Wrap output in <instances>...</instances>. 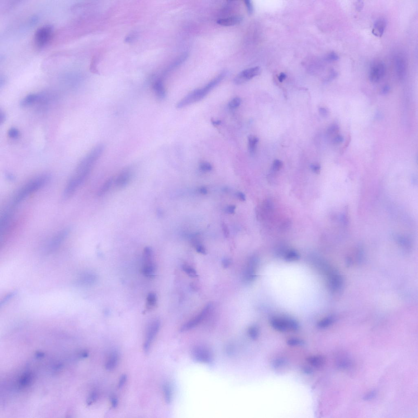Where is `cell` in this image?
Returning <instances> with one entry per match:
<instances>
[{"label":"cell","mask_w":418,"mask_h":418,"mask_svg":"<svg viewBox=\"0 0 418 418\" xmlns=\"http://www.w3.org/2000/svg\"><path fill=\"white\" fill-rule=\"evenodd\" d=\"M104 149L103 144H98L92 148L79 162L66 186L64 192L65 197H69L74 194L88 177Z\"/></svg>","instance_id":"1"},{"label":"cell","mask_w":418,"mask_h":418,"mask_svg":"<svg viewBox=\"0 0 418 418\" xmlns=\"http://www.w3.org/2000/svg\"><path fill=\"white\" fill-rule=\"evenodd\" d=\"M49 176L43 174L29 181L22 186L14 196L9 207L16 209L18 205L21 203L30 194L39 190L48 182Z\"/></svg>","instance_id":"2"},{"label":"cell","mask_w":418,"mask_h":418,"mask_svg":"<svg viewBox=\"0 0 418 418\" xmlns=\"http://www.w3.org/2000/svg\"><path fill=\"white\" fill-rule=\"evenodd\" d=\"M226 74L222 72L220 74L201 89L192 91L177 104L178 108H182L191 104L197 102L203 98L226 77Z\"/></svg>","instance_id":"3"},{"label":"cell","mask_w":418,"mask_h":418,"mask_svg":"<svg viewBox=\"0 0 418 418\" xmlns=\"http://www.w3.org/2000/svg\"><path fill=\"white\" fill-rule=\"evenodd\" d=\"M53 33V28L50 25H44L38 28L34 36V42L36 47L42 48L47 45L51 40Z\"/></svg>","instance_id":"4"},{"label":"cell","mask_w":418,"mask_h":418,"mask_svg":"<svg viewBox=\"0 0 418 418\" xmlns=\"http://www.w3.org/2000/svg\"><path fill=\"white\" fill-rule=\"evenodd\" d=\"M153 250L149 247H146L143 253L144 263L142 267L141 272L144 276L149 278L155 276L156 268L153 260Z\"/></svg>","instance_id":"5"},{"label":"cell","mask_w":418,"mask_h":418,"mask_svg":"<svg viewBox=\"0 0 418 418\" xmlns=\"http://www.w3.org/2000/svg\"><path fill=\"white\" fill-rule=\"evenodd\" d=\"M274 328L281 332L296 331L299 328V325L295 320L283 318H274L271 321Z\"/></svg>","instance_id":"6"},{"label":"cell","mask_w":418,"mask_h":418,"mask_svg":"<svg viewBox=\"0 0 418 418\" xmlns=\"http://www.w3.org/2000/svg\"><path fill=\"white\" fill-rule=\"evenodd\" d=\"M211 308L212 305L211 304H208L197 316L183 325L181 328L180 331L182 332L188 331L197 326L207 317L211 311Z\"/></svg>","instance_id":"7"},{"label":"cell","mask_w":418,"mask_h":418,"mask_svg":"<svg viewBox=\"0 0 418 418\" xmlns=\"http://www.w3.org/2000/svg\"><path fill=\"white\" fill-rule=\"evenodd\" d=\"M261 72L259 67H255L245 69L239 73L234 78V82L235 84H243L259 75Z\"/></svg>","instance_id":"8"},{"label":"cell","mask_w":418,"mask_h":418,"mask_svg":"<svg viewBox=\"0 0 418 418\" xmlns=\"http://www.w3.org/2000/svg\"><path fill=\"white\" fill-rule=\"evenodd\" d=\"M192 357L195 361L199 363H210L212 361L211 352L205 347L198 346L193 349Z\"/></svg>","instance_id":"9"},{"label":"cell","mask_w":418,"mask_h":418,"mask_svg":"<svg viewBox=\"0 0 418 418\" xmlns=\"http://www.w3.org/2000/svg\"><path fill=\"white\" fill-rule=\"evenodd\" d=\"M385 67L382 62L376 61L371 65L370 68L369 78L372 83L379 82L384 76Z\"/></svg>","instance_id":"10"},{"label":"cell","mask_w":418,"mask_h":418,"mask_svg":"<svg viewBox=\"0 0 418 418\" xmlns=\"http://www.w3.org/2000/svg\"><path fill=\"white\" fill-rule=\"evenodd\" d=\"M160 326V322L158 320H153L149 325L144 345V349L145 353H148L149 352L151 343L157 334Z\"/></svg>","instance_id":"11"},{"label":"cell","mask_w":418,"mask_h":418,"mask_svg":"<svg viewBox=\"0 0 418 418\" xmlns=\"http://www.w3.org/2000/svg\"><path fill=\"white\" fill-rule=\"evenodd\" d=\"M258 261L256 257H252L248 260L244 272V279L245 282H251L255 279Z\"/></svg>","instance_id":"12"},{"label":"cell","mask_w":418,"mask_h":418,"mask_svg":"<svg viewBox=\"0 0 418 418\" xmlns=\"http://www.w3.org/2000/svg\"><path fill=\"white\" fill-rule=\"evenodd\" d=\"M132 172L130 168H126L120 172L114 178V184L118 188H123L130 182L132 177Z\"/></svg>","instance_id":"13"},{"label":"cell","mask_w":418,"mask_h":418,"mask_svg":"<svg viewBox=\"0 0 418 418\" xmlns=\"http://www.w3.org/2000/svg\"><path fill=\"white\" fill-rule=\"evenodd\" d=\"M68 232L67 230H62L53 237L47 247L48 252L53 251L60 246L68 236Z\"/></svg>","instance_id":"14"},{"label":"cell","mask_w":418,"mask_h":418,"mask_svg":"<svg viewBox=\"0 0 418 418\" xmlns=\"http://www.w3.org/2000/svg\"><path fill=\"white\" fill-rule=\"evenodd\" d=\"M327 275L328 283L330 289L333 291L339 290L342 284V279L341 276L334 270H332Z\"/></svg>","instance_id":"15"},{"label":"cell","mask_w":418,"mask_h":418,"mask_svg":"<svg viewBox=\"0 0 418 418\" xmlns=\"http://www.w3.org/2000/svg\"><path fill=\"white\" fill-rule=\"evenodd\" d=\"M395 64L398 77L400 79L404 78L407 68L406 59L403 55H398L396 57Z\"/></svg>","instance_id":"16"},{"label":"cell","mask_w":418,"mask_h":418,"mask_svg":"<svg viewBox=\"0 0 418 418\" xmlns=\"http://www.w3.org/2000/svg\"><path fill=\"white\" fill-rule=\"evenodd\" d=\"M386 26V20L383 18H379L374 23L372 33L375 36L381 37L384 32Z\"/></svg>","instance_id":"17"},{"label":"cell","mask_w":418,"mask_h":418,"mask_svg":"<svg viewBox=\"0 0 418 418\" xmlns=\"http://www.w3.org/2000/svg\"><path fill=\"white\" fill-rule=\"evenodd\" d=\"M306 360L309 364L317 368H322L326 363L325 357L321 355L311 356L308 357Z\"/></svg>","instance_id":"18"},{"label":"cell","mask_w":418,"mask_h":418,"mask_svg":"<svg viewBox=\"0 0 418 418\" xmlns=\"http://www.w3.org/2000/svg\"><path fill=\"white\" fill-rule=\"evenodd\" d=\"M243 21V18L240 16H234L227 18L221 19L217 21L219 25L224 26H233L240 23Z\"/></svg>","instance_id":"19"},{"label":"cell","mask_w":418,"mask_h":418,"mask_svg":"<svg viewBox=\"0 0 418 418\" xmlns=\"http://www.w3.org/2000/svg\"><path fill=\"white\" fill-rule=\"evenodd\" d=\"M119 361V355L117 352H114L111 354L106 362V368L108 370H111L115 368L117 366Z\"/></svg>","instance_id":"20"},{"label":"cell","mask_w":418,"mask_h":418,"mask_svg":"<svg viewBox=\"0 0 418 418\" xmlns=\"http://www.w3.org/2000/svg\"><path fill=\"white\" fill-rule=\"evenodd\" d=\"M337 365L341 369H349L353 365V362L349 357L343 354L338 358Z\"/></svg>","instance_id":"21"},{"label":"cell","mask_w":418,"mask_h":418,"mask_svg":"<svg viewBox=\"0 0 418 418\" xmlns=\"http://www.w3.org/2000/svg\"><path fill=\"white\" fill-rule=\"evenodd\" d=\"M39 94H30L23 99L20 102L21 107H25L37 103Z\"/></svg>","instance_id":"22"},{"label":"cell","mask_w":418,"mask_h":418,"mask_svg":"<svg viewBox=\"0 0 418 418\" xmlns=\"http://www.w3.org/2000/svg\"><path fill=\"white\" fill-rule=\"evenodd\" d=\"M157 296L154 292L149 293L147 297L146 309L148 310H151L154 309L157 306Z\"/></svg>","instance_id":"23"},{"label":"cell","mask_w":418,"mask_h":418,"mask_svg":"<svg viewBox=\"0 0 418 418\" xmlns=\"http://www.w3.org/2000/svg\"><path fill=\"white\" fill-rule=\"evenodd\" d=\"M114 184V178H110L107 180L105 182L103 186H102L101 189L98 191V195L99 196H101L106 194L107 192H108L109 190L111 188V186Z\"/></svg>","instance_id":"24"},{"label":"cell","mask_w":418,"mask_h":418,"mask_svg":"<svg viewBox=\"0 0 418 418\" xmlns=\"http://www.w3.org/2000/svg\"><path fill=\"white\" fill-rule=\"evenodd\" d=\"M163 391L166 403L168 404L170 403L172 399V392L169 384H164L163 386Z\"/></svg>","instance_id":"25"},{"label":"cell","mask_w":418,"mask_h":418,"mask_svg":"<svg viewBox=\"0 0 418 418\" xmlns=\"http://www.w3.org/2000/svg\"><path fill=\"white\" fill-rule=\"evenodd\" d=\"M258 141V138L254 136L250 135L248 137V147L251 154H254L255 153Z\"/></svg>","instance_id":"26"},{"label":"cell","mask_w":418,"mask_h":418,"mask_svg":"<svg viewBox=\"0 0 418 418\" xmlns=\"http://www.w3.org/2000/svg\"><path fill=\"white\" fill-rule=\"evenodd\" d=\"M299 254L297 252L294 250H291L286 252L285 254V259L288 261H295L297 260L299 258Z\"/></svg>","instance_id":"27"},{"label":"cell","mask_w":418,"mask_h":418,"mask_svg":"<svg viewBox=\"0 0 418 418\" xmlns=\"http://www.w3.org/2000/svg\"><path fill=\"white\" fill-rule=\"evenodd\" d=\"M182 268H183V270L190 277H193V278L197 277L198 275L197 272H196L195 270L192 268V267L190 266L187 265H183Z\"/></svg>","instance_id":"28"},{"label":"cell","mask_w":418,"mask_h":418,"mask_svg":"<svg viewBox=\"0 0 418 418\" xmlns=\"http://www.w3.org/2000/svg\"><path fill=\"white\" fill-rule=\"evenodd\" d=\"M333 322L332 318L330 317L326 318L323 319L320 321L318 324V326L320 328H325L330 326Z\"/></svg>","instance_id":"29"},{"label":"cell","mask_w":418,"mask_h":418,"mask_svg":"<svg viewBox=\"0 0 418 418\" xmlns=\"http://www.w3.org/2000/svg\"><path fill=\"white\" fill-rule=\"evenodd\" d=\"M287 344L291 346L296 347L303 345L304 344V341L301 339L298 338H291L287 340Z\"/></svg>","instance_id":"30"},{"label":"cell","mask_w":418,"mask_h":418,"mask_svg":"<svg viewBox=\"0 0 418 418\" xmlns=\"http://www.w3.org/2000/svg\"><path fill=\"white\" fill-rule=\"evenodd\" d=\"M248 334L251 339L253 340L257 339L259 335V332L257 328L255 326H251L248 330Z\"/></svg>","instance_id":"31"},{"label":"cell","mask_w":418,"mask_h":418,"mask_svg":"<svg viewBox=\"0 0 418 418\" xmlns=\"http://www.w3.org/2000/svg\"><path fill=\"white\" fill-rule=\"evenodd\" d=\"M339 127L336 124L330 125L328 130V133L330 136H336L339 135Z\"/></svg>","instance_id":"32"},{"label":"cell","mask_w":418,"mask_h":418,"mask_svg":"<svg viewBox=\"0 0 418 418\" xmlns=\"http://www.w3.org/2000/svg\"><path fill=\"white\" fill-rule=\"evenodd\" d=\"M240 102H241L240 98L239 97H236L229 102V107L232 109L236 108L240 106Z\"/></svg>","instance_id":"33"},{"label":"cell","mask_w":418,"mask_h":418,"mask_svg":"<svg viewBox=\"0 0 418 418\" xmlns=\"http://www.w3.org/2000/svg\"><path fill=\"white\" fill-rule=\"evenodd\" d=\"M194 245L195 247L196 250L199 253L203 254H206V250L205 247L199 242L195 241L194 242Z\"/></svg>","instance_id":"34"},{"label":"cell","mask_w":418,"mask_h":418,"mask_svg":"<svg viewBox=\"0 0 418 418\" xmlns=\"http://www.w3.org/2000/svg\"><path fill=\"white\" fill-rule=\"evenodd\" d=\"M8 136L11 139H16L19 136V131L16 128H11L8 130Z\"/></svg>","instance_id":"35"},{"label":"cell","mask_w":418,"mask_h":418,"mask_svg":"<svg viewBox=\"0 0 418 418\" xmlns=\"http://www.w3.org/2000/svg\"><path fill=\"white\" fill-rule=\"evenodd\" d=\"M199 167L201 170L205 172L210 171L212 169V166L207 162H202L200 163Z\"/></svg>","instance_id":"36"},{"label":"cell","mask_w":418,"mask_h":418,"mask_svg":"<svg viewBox=\"0 0 418 418\" xmlns=\"http://www.w3.org/2000/svg\"><path fill=\"white\" fill-rule=\"evenodd\" d=\"M283 163L282 161L276 159L273 162V165H272V169L276 171H278L280 170L283 167Z\"/></svg>","instance_id":"37"},{"label":"cell","mask_w":418,"mask_h":418,"mask_svg":"<svg viewBox=\"0 0 418 418\" xmlns=\"http://www.w3.org/2000/svg\"><path fill=\"white\" fill-rule=\"evenodd\" d=\"M377 394V392L375 390H373V391H370L368 393L364 395L363 397V399L365 401H369V400H372L375 397Z\"/></svg>","instance_id":"38"},{"label":"cell","mask_w":418,"mask_h":418,"mask_svg":"<svg viewBox=\"0 0 418 418\" xmlns=\"http://www.w3.org/2000/svg\"><path fill=\"white\" fill-rule=\"evenodd\" d=\"M339 59V56L334 52H332L329 53L326 57V60L328 61H337Z\"/></svg>","instance_id":"39"},{"label":"cell","mask_w":418,"mask_h":418,"mask_svg":"<svg viewBox=\"0 0 418 418\" xmlns=\"http://www.w3.org/2000/svg\"><path fill=\"white\" fill-rule=\"evenodd\" d=\"M97 394L96 392H92L90 395L87 400V404L88 405H90L93 403L97 399Z\"/></svg>","instance_id":"40"},{"label":"cell","mask_w":418,"mask_h":418,"mask_svg":"<svg viewBox=\"0 0 418 418\" xmlns=\"http://www.w3.org/2000/svg\"><path fill=\"white\" fill-rule=\"evenodd\" d=\"M244 2H245V6H246L247 9V10H248V14H249V15H251V14H253V10H254V9H253V3H252V1H249V0H246V1H244Z\"/></svg>","instance_id":"41"},{"label":"cell","mask_w":418,"mask_h":418,"mask_svg":"<svg viewBox=\"0 0 418 418\" xmlns=\"http://www.w3.org/2000/svg\"><path fill=\"white\" fill-rule=\"evenodd\" d=\"M351 140V136L350 135H348V137H347V140H346L345 142V143L344 146H343L341 148V150L340 152L341 154H342L343 153H344V152H345L346 149L348 146H349Z\"/></svg>","instance_id":"42"},{"label":"cell","mask_w":418,"mask_h":418,"mask_svg":"<svg viewBox=\"0 0 418 418\" xmlns=\"http://www.w3.org/2000/svg\"><path fill=\"white\" fill-rule=\"evenodd\" d=\"M344 138L342 136L338 135L334 137L333 142L336 145H339L344 141Z\"/></svg>","instance_id":"43"},{"label":"cell","mask_w":418,"mask_h":418,"mask_svg":"<svg viewBox=\"0 0 418 418\" xmlns=\"http://www.w3.org/2000/svg\"><path fill=\"white\" fill-rule=\"evenodd\" d=\"M221 228L222 229L223 233L225 237H228L230 235V232H229V228L227 225L225 223L223 222L221 224Z\"/></svg>","instance_id":"44"},{"label":"cell","mask_w":418,"mask_h":418,"mask_svg":"<svg viewBox=\"0 0 418 418\" xmlns=\"http://www.w3.org/2000/svg\"><path fill=\"white\" fill-rule=\"evenodd\" d=\"M285 363V360L283 359H278L275 361L274 363V366L276 368H279L283 366Z\"/></svg>","instance_id":"45"},{"label":"cell","mask_w":418,"mask_h":418,"mask_svg":"<svg viewBox=\"0 0 418 418\" xmlns=\"http://www.w3.org/2000/svg\"><path fill=\"white\" fill-rule=\"evenodd\" d=\"M127 379V377L126 375L123 374L121 376L120 378L119 381L118 386L119 388H121L125 385V382H126Z\"/></svg>","instance_id":"46"},{"label":"cell","mask_w":418,"mask_h":418,"mask_svg":"<svg viewBox=\"0 0 418 418\" xmlns=\"http://www.w3.org/2000/svg\"><path fill=\"white\" fill-rule=\"evenodd\" d=\"M364 3L363 1H356L355 3V7L356 10L358 12H360L363 9Z\"/></svg>","instance_id":"47"},{"label":"cell","mask_w":418,"mask_h":418,"mask_svg":"<svg viewBox=\"0 0 418 418\" xmlns=\"http://www.w3.org/2000/svg\"><path fill=\"white\" fill-rule=\"evenodd\" d=\"M311 169L315 173L319 174L320 172V166L318 164H312L311 165Z\"/></svg>","instance_id":"48"},{"label":"cell","mask_w":418,"mask_h":418,"mask_svg":"<svg viewBox=\"0 0 418 418\" xmlns=\"http://www.w3.org/2000/svg\"><path fill=\"white\" fill-rule=\"evenodd\" d=\"M111 403L113 408H115L118 404V400L116 396H112L111 397Z\"/></svg>","instance_id":"49"},{"label":"cell","mask_w":418,"mask_h":418,"mask_svg":"<svg viewBox=\"0 0 418 418\" xmlns=\"http://www.w3.org/2000/svg\"><path fill=\"white\" fill-rule=\"evenodd\" d=\"M236 206L234 205H230L228 206L226 209L227 211L230 214H234L235 212Z\"/></svg>","instance_id":"50"},{"label":"cell","mask_w":418,"mask_h":418,"mask_svg":"<svg viewBox=\"0 0 418 418\" xmlns=\"http://www.w3.org/2000/svg\"><path fill=\"white\" fill-rule=\"evenodd\" d=\"M319 111H320V115H321V116H324V117H325V116H327L328 114L327 110L326 109L324 108V107H321V108H320V109H319Z\"/></svg>","instance_id":"51"},{"label":"cell","mask_w":418,"mask_h":418,"mask_svg":"<svg viewBox=\"0 0 418 418\" xmlns=\"http://www.w3.org/2000/svg\"><path fill=\"white\" fill-rule=\"evenodd\" d=\"M390 87L389 86L386 85L382 87L381 90V93L382 94H386L388 93L390 90Z\"/></svg>","instance_id":"52"},{"label":"cell","mask_w":418,"mask_h":418,"mask_svg":"<svg viewBox=\"0 0 418 418\" xmlns=\"http://www.w3.org/2000/svg\"><path fill=\"white\" fill-rule=\"evenodd\" d=\"M236 195L237 197H238V198L239 199L240 201H245V199H246V198H245V194H244V193H243L242 192H237Z\"/></svg>","instance_id":"53"},{"label":"cell","mask_w":418,"mask_h":418,"mask_svg":"<svg viewBox=\"0 0 418 418\" xmlns=\"http://www.w3.org/2000/svg\"><path fill=\"white\" fill-rule=\"evenodd\" d=\"M230 263H231V261H230V260L228 259V258H225L222 261L223 267L225 268H228L229 266L230 265Z\"/></svg>","instance_id":"54"},{"label":"cell","mask_w":418,"mask_h":418,"mask_svg":"<svg viewBox=\"0 0 418 418\" xmlns=\"http://www.w3.org/2000/svg\"><path fill=\"white\" fill-rule=\"evenodd\" d=\"M286 78V75L284 73H281L278 77V81L280 82H282Z\"/></svg>","instance_id":"55"},{"label":"cell","mask_w":418,"mask_h":418,"mask_svg":"<svg viewBox=\"0 0 418 418\" xmlns=\"http://www.w3.org/2000/svg\"><path fill=\"white\" fill-rule=\"evenodd\" d=\"M0 120H1V123H2L4 122L6 120V115L2 111H1V115H0Z\"/></svg>","instance_id":"56"},{"label":"cell","mask_w":418,"mask_h":418,"mask_svg":"<svg viewBox=\"0 0 418 418\" xmlns=\"http://www.w3.org/2000/svg\"><path fill=\"white\" fill-rule=\"evenodd\" d=\"M199 191L200 193L202 194H206L207 193V189L204 187H200L199 189Z\"/></svg>","instance_id":"57"},{"label":"cell","mask_w":418,"mask_h":418,"mask_svg":"<svg viewBox=\"0 0 418 418\" xmlns=\"http://www.w3.org/2000/svg\"><path fill=\"white\" fill-rule=\"evenodd\" d=\"M211 123H212L213 124V125H215V126H216V125H219L221 123V121H219V120L215 121V120H214L213 119H211Z\"/></svg>","instance_id":"58"},{"label":"cell","mask_w":418,"mask_h":418,"mask_svg":"<svg viewBox=\"0 0 418 418\" xmlns=\"http://www.w3.org/2000/svg\"><path fill=\"white\" fill-rule=\"evenodd\" d=\"M303 370L304 371V372H306V373L308 374H311V372H312V370H311L310 369V368H308V367H307V368H305L304 369H303Z\"/></svg>","instance_id":"59"}]
</instances>
